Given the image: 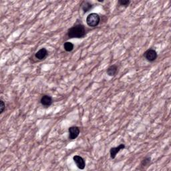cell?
<instances>
[{
	"label": "cell",
	"mask_w": 171,
	"mask_h": 171,
	"mask_svg": "<svg viewBox=\"0 0 171 171\" xmlns=\"http://www.w3.org/2000/svg\"><path fill=\"white\" fill-rule=\"evenodd\" d=\"M67 35L69 38H82L86 35L85 27L82 24H77L68 29Z\"/></svg>",
	"instance_id": "1"
},
{
	"label": "cell",
	"mask_w": 171,
	"mask_h": 171,
	"mask_svg": "<svg viewBox=\"0 0 171 171\" xmlns=\"http://www.w3.org/2000/svg\"><path fill=\"white\" fill-rule=\"evenodd\" d=\"M100 21V15L96 13H92L86 18V24L89 27H96Z\"/></svg>",
	"instance_id": "2"
},
{
	"label": "cell",
	"mask_w": 171,
	"mask_h": 171,
	"mask_svg": "<svg viewBox=\"0 0 171 171\" xmlns=\"http://www.w3.org/2000/svg\"><path fill=\"white\" fill-rule=\"evenodd\" d=\"M144 58L147 59V60H148L150 62H152L154 61H155L157 57H158V54L156 51L154 49H148L147 50L146 52L144 54Z\"/></svg>",
	"instance_id": "3"
},
{
	"label": "cell",
	"mask_w": 171,
	"mask_h": 171,
	"mask_svg": "<svg viewBox=\"0 0 171 171\" xmlns=\"http://www.w3.org/2000/svg\"><path fill=\"white\" fill-rule=\"evenodd\" d=\"M68 132H69V139L72 140L78 137L80 134V130L78 126H72L68 129Z\"/></svg>",
	"instance_id": "4"
},
{
	"label": "cell",
	"mask_w": 171,
	"mask_h": 171,
	"mask_svg": "<svg viewBox=\"0 0 171 171\" xmlns=\"http://www.w3.org/2000/svg\"><path fill=\"white\" fill-rule=\"evenodd\" d=\"M73 160L76 163L77 167L81 170L84 169L85 166H86V162L82 156H78V155H76L73 157Z\"/></svg>",
	"instance_id": "5"
},
{
	"label": "cell",
	"mask_w": 171,
	"mask_h": 171,
	"mask_svg": "<svg viewBox=\"0 0 171 171\" xmlns=\"http://www.w3.org/2000/svg\"><path fill=\"white\" fill-rule=\"evenodd\" d=\"M125 148V144H121L117 147H113L111 148L110 150V155L111 159H114L115 157H116L117 154L121 151V150H123Z\"/></svg>",
	"instance_id": "6"
},
{
	"label": "cell",
	"mask_w": 171,
	"mask_h": 171,
	"mask_svg": "<svg viewBox=\"0 0 171 171\" xmlns=\"http://www.w3.org/2000/svg\"><path fill=\"white\" fill-rule=\"evenodd\" d=\"M48 54V50H47L46 48H43L38 50L35 54V58L37 59H38V60H40V61L44 60V59H46V58L47 57Z\"/></svg>",
	"instance_id": "7"
},
{
	"label": "cell",
	"mask_w": 171,
	"mask_h": 171,
	"mask_svg": "<svg viewBox=\"0 0 171 171\" xmlns=\"http://www.w3.org/2000/svg\"><path fill=\"white\" fill-rule=\"evenodd\" d=\"M53 100L52 98L49 95H44L42 96L40 99V103L42 106L45 107H49L52 104Z\"/></svg>",
	"instance_id": "8"
},
{
	"label": "cell",
	"mask_w": 171,
	"mask_h": 171,
	"mask_svg": "<svg viewBox=\"0 0 171 171\" xmlns=\"http://www.w3.org/2000/svg\"><path fill=\"white\" fill-rule=\"evenodd\" d=\"M92 4L90 2H83L81 4V8H82L84 13H87L92 8Z\"/></svg>",
	"instance_id": "9"
},
{
	"label": "cell",
	"mask_w": 171,
	"mask_h": 171,
	"mask_svg": "<svg viewBox=\"0 0 171 171\" xmlns=\"http://www.w3.org/2000/svg\"><path fill=\"white\" fill-rule=\"evenodd\" d=\"M118 72V67L116 65H112L110 66L108 69H107V74L109 76H114Z\"/></svg>",
	"instance_id": "10"
},
{
	"label": "cell",
	"mask_w": 171,
	"mask_h": 171,
	"mask_svg": "<svg viewBox=\"0 0 171 171\" xmlns=\"http://www.w3.org/2000/svg\"><path fill=\"white\" fill-rule=\"evenodd\" d=\"M64 50L66 51V52H72V50H74V44L71 42H66L64 43Z\"/></svg>",
	"instance_id": "11"
},
{
	"label": "cell",
	"mask_w": 171,
	"mask_h": 171,
	"mask_svg": "<svg viewBox=\"0 0 171 171\" xmlns=\"http://www.w3.org/2000/svg\"><path fill=\"white\" fill-rule=\"evenodd\" d=\"M151 162V157H146L141 162V166L146 167V166H148Z\"/></svg>",
	"instance_id": "12"
},
{
	"label": "cell",
	"mask_w": 171,
	"mask_h": 171,
	"mask_svg": "<svg viewBox=\"0 0 171 171\" xmlns=\"http://www.w3.org/2000/svg\"><path fill=\"white\" fill-rule=\"evenodd\" d=\"M130 2H131L130 1V0H119V1L118 2V3L121 6L127 7L128 6L130 5Z\"/></svg>",
	"instance_id": "13"
},
{
	"label": "cell",
	"mask_w": 171,
	"mask_h": 171,
	"mask_svg": "<svg viewBox=\"0 0 171 171\" xmlns=\"http://www.w3.org/2000/svg\"><path fill=\"white\" fill-rule=\"evenodd\" d=\"M6 108V105L5 103H4V102L1 100H0V114H2L4 110H5Z\"/></svg>",
	"instance_id": "14"
}]
</instances>
